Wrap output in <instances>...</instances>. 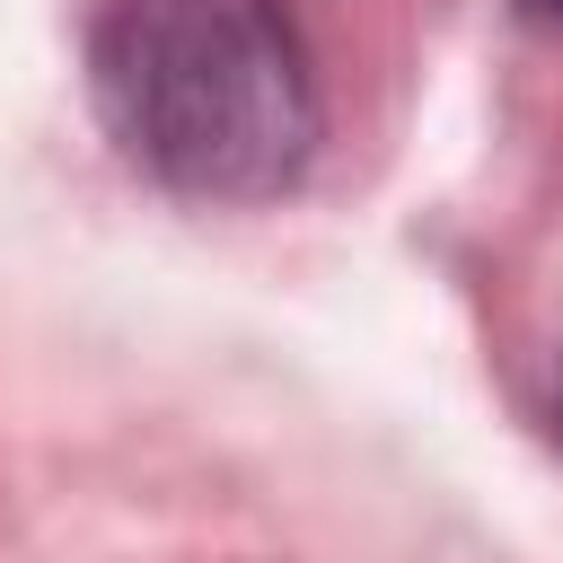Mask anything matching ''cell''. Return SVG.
Returning <instances> with one entry per match:
<instances>
[{
  "label": "cell",
  "mask_w": 563,
  "mask_h": 563,
  "mask_svg": "<svg viewBox=\"0 0 563 563\" xmlns=\"http://www.w3.org/2000/svg\"><path fill=\"white\" fill-rule=\"evenodd\" d=\"M79 62L114 158L194 211L282 202L317 167L325 97L282 0H88Z\"/></svg>",
  "instance_id": "6da1fadb"
},
{
  "label": "cell",
  "mask_w": 563,
  "mask_h": 563,
  "mask_svg": "<svg viewBox=\"0 0 563 563\" xmlns=\"http://www.w3.org/2000/svg\"><path fill=\"white\" fill-rule=\"evenodd\" d=\"M528 9H537V18H563V0H528Z\"/></svg>",
  "instance_id": "7a4b0ae2"
}]
</instances>
